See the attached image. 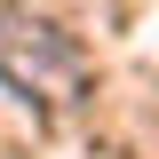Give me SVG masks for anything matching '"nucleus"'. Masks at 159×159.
<instances>
[{
	"label": "nucleus",
	"mask_w": 159,
	"mask_h": 159,
	"mask_svg": "<svg viewBox=\"0 0 159 159\" xmlns=\"http://www.w3.org/2000/svg\"><path fill=\"white\" fill-rule=\"evenodd\" d=\"M0 80L40 111H64L88 88V56H80V40L64 24L32 16V8H0Z\"/></svg>",
	"instance_id": "nucleus-1"
}]
</instances>
